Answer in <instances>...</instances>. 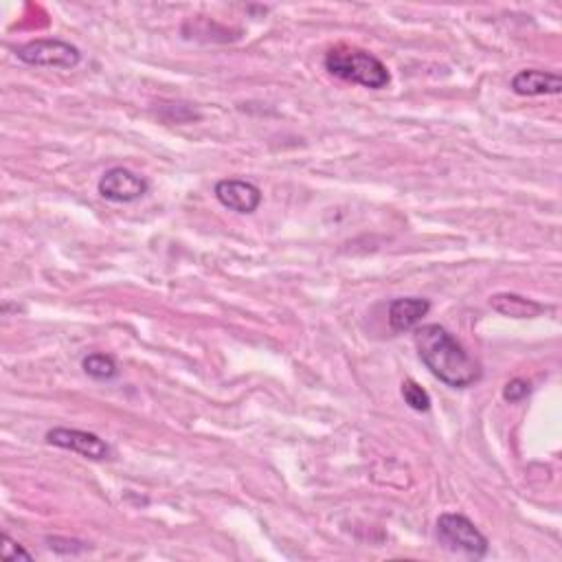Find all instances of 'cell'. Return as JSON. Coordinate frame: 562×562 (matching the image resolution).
<instances>
[{"label": "cell", "mask_w": 562, "mask_h": 562, "mask_svg": "<svg viewBox=\"0 0 562 562\" xmlns=\"http://www.w3.org/2000/svg\"><path fill=\"white\" fill-rule=\"evenodd\" d=\"M413 341L426 369L437 380H442L444 385L453 389H466L481 380L479 363L442 325H420V328H415Z\"/></svg>", "instance_id": "1"}, {"label": "cell", "mask_w": 562, "mask_h": 562, "mask_svg": "<svg viewBox=\"0 0 562 562\" xmlns=\"http://www.w3.org/2000/svg\"><path fill=\"white\" fill-rule=\"evenodd\" d=\"M99 196L110 202H119V205H128V202H137L148 194V181L143 176L134 174L128 167H110V170L99 178Z\"/></svg>", "instance_id": "5"}, {"label": "cell", "mask_w": 562, "mask_h": 562, "mask_svg": "<svg viewBox=\"0 0 562 562\" xmlns=\"http://www.w3.org/2000/svg\"><path fill=\"white\" fill-rule=\"evenodd\" d=\"M84 372L91 376L93 380L99 382H108V380H115L119 376V365L112 356L108 354H88L84 358Z\"/></svg>", "instance_id": "11"}, {"label": "cell", "mask_w": 562, "mask_h": 562, "mask_svg": "<svg viewBox=\"0 0 562 562\" xmlns=\"http://www.w3.org/2000/svg\"><path fill=\"white\" fill-rule=\"evenodd\" d=\"M512 91L523 97H541V95H560L562 80L558 73L527 69L512 77Z\"/></svg>", "instance_id": "9"}, {"label": "cell", "mask_w": 562, "mask_h": 562, "mask_svg": "<svg viewBox=\"0 0 562 562\" xmlns=\"http://www.w3.org/2000/svg\"><path fill=\"white\" fill-rule=\"evenodd\" d=\"M530 391H532L530 382L523 380V378H514V380L508 382V385L503 387V400L510 402V404L521 402V400H525L527 396H530Z\"/></svg>", "instance_id": "13"}, {"label": "cell", "mask_w": 562, "mask_h": 562, "mask_svg": "<svg viewBox=\"0 0 562 562\" xmlns=\"http://www.w3.org/2000/svg\"><path fill=\"white\" fill-rule=\"evenodd\" d=\"M0 556H3V560L11 562V560H33V556L27 552L25 547H22L20 543H16L14 538H11L9 534H3V549H0Z\"/></svg>", "instance_id": "14"}, {"label": "cell", "mask_w": 562, "mask_h": 562, "mask_svg": "<svg viewBox=\"0 0 562 562\" xmlns=\"http://www.w3.org/2000/svg\"><path fill=\"white\" fill-rule=\"evenodd\" d=\"M431 312V301L420 297L393 299L389 303V325L393 332H409L420 325V321Z\"/></svg>", "instance_id": "8"}, {"label": "cell", "mask_w": 562, "mask_h": 562, "mask_svg": "<svg viewBox=\"0 0 562 562\" xmlns=\"http://www.w3.org/2000/svg\"><path fill=\"white\" fill-rule=\"evenodd\" d=\"M490 308L494 312L503 314V317L512 319H534L541 317L545 310H549L543 303H538L534 299H527L523 295H516V292H499L490 299Z\"/></svg>", "instance_id": "10"}, {"label": "cell", "mask_w": 562, "mask_h": 562, "mask_svg": "<svg viewBox=\"0 0 562 562\" xmlns=\"http://www.w3.org/2000/svg\"><path fill=\"white\" fill-rule=\"evenodd\" d=\"M213 194H216L222 207L242 213V216L255 213L257 207L262 205V189L255 183L240 181V178H224V181H218Z\"/></svg>", "instance_id": "7"}, {"label": "cell", "mask_w": 562, "mask_h": 562, "mask_svg": "<svg viewBox=\"0 0 562 562\" xmlns=\"http://www.w3.org/2000/svg\"><path fill=\"white\" fill-rule=\"evenodd\" d=\"M402 398L413 411H418V413L431 411L429 391H426L422 385H418L415 380H404L402 382Z\"/></svg>", "instance_id": "12"}, {"label": "cell", "mask_w": 562, "mask_h": 562, "mask_svg": "<svg viewBox=\"0 0 562 562\" xmlns=\"http://www.w3.org/2000/svg\"><path fill=\"white\" fill-rule=\"evenodd\" d=\"M325 69L343 82L372 88V91L387 88L391 82L387 66L374 53L350 47V44H339V47L325 53Z\"/></svg>", "instance_id": "2"}, {"label": "cell", "mask_w": 562, "mask_h": 562, "mask_svg": "<svg viewBox=\"0 0 562 562\" xmlns=\"http://www.w3.org/2000/svg\"><path fill=\"white\" fill-rule=\"evenodd\" d=\"M47 442L55 448H62V451H71L93 459V462H104V459H110L112 455L110 446L101 440L99 435L80 429H64V426H58V429H51L47 433Z\"/></svg>", "instance_id": "6"}, {"label": "cell", "mask_w": 562, "mask_h": 562, "mask_svg": "<svg viewBox=\"0 0 562 562\" xmlns=\"http://www.w3.org/2000/svg\"><path fill=\"white\" fill-rule=\"evenodd\" d=\"M437 538H440V543L446 549H451V552H459L475 560L486 558L490 549L488 538L483 536L479 527L464 514H442L440 519H437Z\"/></svg>", "instance_id": "3"}, {"label": "cell", "mask_w": 562, "mask_h": 562, "mask_svg": "<svg viewBox=\"0 0 562 562\" xmlns=\"http://www.w3.org/2000/svg\"><path fill=\"white\" fill-rule=\"evenodd\" d=\"M18 60L29 66H47V69H75L82 62V53L71 42L40 38L31 40L16 51Z\"/></svg>", "instance_id": "4"}]
</instances>
